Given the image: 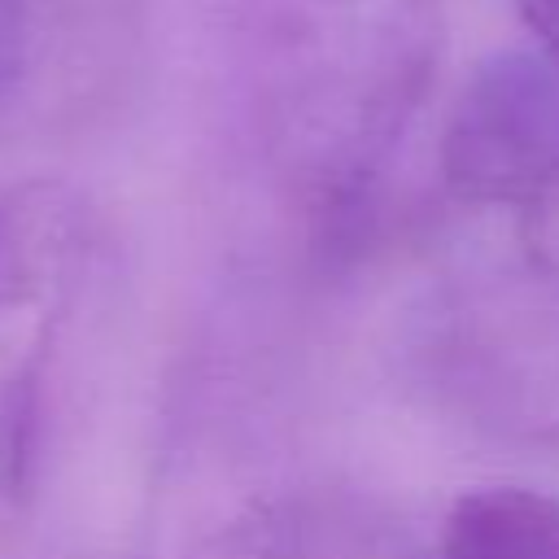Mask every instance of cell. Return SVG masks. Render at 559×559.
I'll list each match as a JSON object with an SVG mask.
<instances>
[{"instance_id": "cell-1", "label": "cell", "mask_w": 559, "mask_h": 559, "mask_svg": "<svg viewBox=\"0 0 559 559\" xmlns=\"http://www.w3.org/2000/svg\"><path fill=\"white\" fill-rule=\"evenodd\" d=\"M480 214L498 231L441 275L424 354L467 424L559 454V183Z\"/></svg>"}, {"instance_id": "cell-2", "label": "cell", "mask_w": 559, "mask_h": 559, "mask_svg": "<svg viewBox=\"0 0 559 559\" xmlns=\"http://www.w3.org/2000/svg\"><path fill=\"white\" fill-rule=\"evenodd\" d=\"M437 166L463 210H511L559 183V70L537 48L485 57L459 87Z\"/></svg>"}, {"instance_id": "cell-3", "label": "cell", "mask_w": 559, "mask_h": 559, "mask_svg": "<svg viewBox=\"0 0 559 559\" xmlns=\"http://www.w3.org/2000/svg\"><path fill=\"white\" fill-rule=\"evenodd\" d=\"M201 559H424L389 507L345 485H297L240 507Z\"/></svg>"}, {"instance_id": "cell-4", "label": "cell", "mask_w": 559, "mask_h": 559, "mask_svg": "<svg viewBox=\"0 0 559 559\" xmlns=\"http://www.w3.org/2000/svg\"><path fill=\"white\" fill-rule=\"evenodd\" d=\"M144 17L148 0H0V122L61 79L114 70Z\"/></svg>"}, {"instance_id": "cell-5", "label": "cell", "mask_w": 559, "mask_h": 559, "mask_svg": "<svg viewBox=\"0 0 559 559\" xmlns=\"http://www.w3.org/2000/svg\"><path fill=\"white\" fill-rule=\"evenodd\" d=\"M437 559H559V498L533 485H480L441 520Z\"/></svg>"}, {"instance_id": "cell-6", "label": "cell", "mask_w": 559, "mask_h": 559, "mask_svg": "<svg viewBox=\"0 0 559 559\" xmlns=\"http://www.w3.org/2000/svg\"><path fill=\"white\" fill-rule=\"evenodd\" d=\"M528 35L537 39V52L559 70V0H511Z\"/></svg>"}]
</instances>
